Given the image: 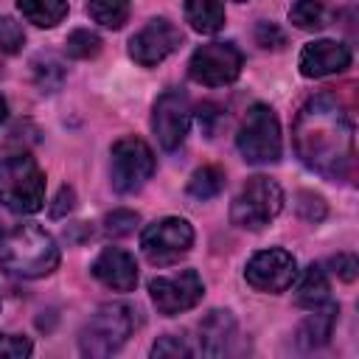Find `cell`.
<instances>
[{
  "mask_svg": "<svg viewBox=\"0 0 359 359\" xmlns=\"http://www.w3.org/2000/svg\"><path fill=\"white\" fill-rule=\"evenodd\" d=\"M87 14L98 25L118 31L129 20V0H90L87 3Z\"/></svg>",
  "mask_w": 359,
  "mask_h": 359,
  "instance_id": "7402d4cb",
  "label": "cell"
},
{
  "mask_svg": "<svg viewBox=\"0 0 359 359\" xmlns=\"http://www.w3.org/2000/svg\"><path fill=\"white\" fill-rule=\"evenodd\" d=\"M300 163L325 180H345L353 165V126L334 95L309 98L292 129Z\"/></svg>",
  "mask_w": 359,
  "mask_h": 359,
  "instance_id": "6da1fadb",
  "label": "cell"
},
{
  "mask_svg": "<svg viewBox=\"0 0 359 359\" xmlns=\"http://www.w3.org/2000/svg\"><path fill=\"white\" fill-rule=\"evenodd\" d=\"M238 154L252 165H266L280 160V123L266 104H252L236 135Z\"/></svg>",
  "mask_w": 359,
  "mask_h": 359,
  "instance_id": "5b68a950",
  "label": "cell"
},
{
  "mask_svg": "<svg viewBox=\"0 0 359 359\" xmlns=\"http://www.w3.org/2000/svg\"><path fill=\"white\" fill-rule=\"evenodd\" d=\"M25 45V31L14 17H0V50L20 53Z\"/></svg>",
  "mask_w": 359,
  "mask_h": 359,
  "instance_id": "d4e9b609",
  "label": "cell"
},
{
  "mask_svg": "<svg viewBox=\"0 0 359 359\" xmlns=\"http://www.w3.org/2000/svg\"><path fill=\"white\" fill-rule=\"evenodd\" d=\"M31 353V342L20 334H0V359H25Z\"/></svg>",
  "mask_w": 359,
  "mask_h": 359,
  "instance_id": "83f0119b",
  "label": "cell"
},
{
  "mask_svg": "<svg viewBox=\"0 0 359 359\" xmlns=\"http://www.w3.org/2000/svg\"><path fill=\"white\" fill-rule=\"evenodd\" d=\"M34 76H36V84L42 87V93H53V90H56V84L50 81V76H53L56 81H62V76H65V73H62V67H59L56 62H50V59H48L45 65H42V62H36V65H34Z\"/></svg>",
  "mask_w": 359,
  "mask_h": 359,
  "instance_id": "4dcf8cb0",
  "label": "cell"
},
{
  "mask_svg": "<svg viewBox=\"0 0 359 359\" xmlns=\"http://www.w3.org/2000/svg\"><path fill=\"white\" fill-rule=\"evenodd\" d=\"M185 20L199 34H216L224 25V0H185Z\"/></svg>",
  "mask_w": 359,
  "mask_h": 359,
  "instance_id": "ac0fdd59",
  "label": "cell"
},
{
  "mask_svg": "<svg viewBox=\"0 0 359 359\" xmlns=\"http://www.w3.org/2000/svg\"><path fill=\"white\" fill-rule=\"evenodd\" d=\"M297 213L306 219V222H320L325 219V202L323 196L311 194V191H300L297 194Z\"/></svg>",
  "mask_w": 359,
  "mask_h": 359,
  "instance_id": "4316f807",
  "label": "cell"
},
{
  "mask_svg": "<svg viewBox=\"0 0 359 359\" xmlns=\"http://www.w3.org/2000/svg\"><path fill=\"white\" fill-rule=\"evenodd\" d=\"M244 278L252 289L278 294V292H286L292 286V280L297 278V261L292 252H286L280 247L261 250L247 261Z\"/></svg>",
  "mask_w": 359,
  "mask_h": 359,
  "instance_id": "8fae6325",
  "label": "cell"
},
{
  "mask_svg": "<svg viewBox=\"0 0 359 359\" xmlns=\"http://www.w3.org/2000/svg\"><path fill=\"white\" fill-rule=\"evenodd\" d=\"M151 356H154V359H157V356H191V348H188L180 337L165 334V337H160V339L151 345Z\"/></svg>",
  "mask_w": 359,
  "mask_h": 359,
  "instance_id": "f546056e",
  "label": "cell"
},
{
  "mask_svg": "<svg viewBox=\"0 0 359 359\" xmlns=\"http://www.w3.org/2000/svg\"><path fill=\"white\" fill-rule=\"evenodd\" d=\"M236 337V320L227 309H213L199 323V351L205 356H222Z\"/></svg>",
  "mask_w": 359,
  "mask_h": 359,
  "instance_id": "2e32d148",
  "label": "cell"
},
{
  "mask_svg": "<svg viewBox=\"0 0 359 359\" xmlns=\"http://www.w3.org/2000/svg\"><path fill=\"white\" fill-rule=\"evenodd\" d=\"M149 294H151V303L160 314L174 317V314H182V311L194 309L202 300L205 283L194 269H182L177 275L154 278L149 283Z\"/></svg>",
  "mask_w": 359,
  "mask_h": 359,
  "instance_id": "30bf717a",
  "label": "cell"
},
{
  "mask_svg": "<svg viewBox=\"0 0 359 359\" xmlns=\"http://www.w3.org/2000/svg\"><path fill=\"white\" fill-rule=\"evenodd\" d=\"M191 244H194V227L180 216H165L149 224L140 236L143 255L157 266H168L180 261L191 250Z\"/></svg>",
  "mask_w": 359,
  "mask_h": 359,
  "instance_id": "9c48e42d",
  "label": "cell"
},
{
  "mask_svg": "<svg viewBox=\"0 0 359 359\" xmlns=\"http://www.w3.org/2000/svg\"><path fill=\"white\" fill-rule=\"evenodd\" d=\"M238 3H244V0H238Z\"/></svg>",
  "mask_w": 359,
  "mask_h": 359,
  "instance_id": "e575fe53",
  "label": "cell"
},
{
  "mask_svg": "<svg viewBox=\"0 0 359 359\" xmlns=\"http://www.w3.org/2000/svg\"><path fill=\"white\" fill-rule=\"evenodd\" d=\"M289 20L300 31H317L325 25V6L320 0H294L289 8Z\"/></svg>",
  "mask_w": 359,
  "mask_h": 359,
  "instance_id": "603a6c76",
  "label": "cell"
},
{
  "mask_svg": "<svg viewBox=\"0 0 359 359\" xmlns=\"http://www.w3.org/2000/svg\"><path fill=\"white\" fill-rule=\"evenodd\" d=\"M65 50L73 59H93L101 50V36L93 34V31H87V28H76L65 39Z\"/></svg>",
  "mask_w": 359,
  "mask_h": 359,
  "instance_id": "cb8c5ba5",
  "label": "cell"
},
{
  "mask_svg": "<svg viewBox=\"0 0 359 359\" xmlns=\"http://www.w3.org/2000/svg\"><path fill=\"white\" fill-rule=\"evenodd\" d=\"M73 202H76V194H73V188H59V194H56V199H53V205H50V216L53 219H59V216H65V213H70L73 210Z\"/></svg>",
  "mask_w": 359,
  "mask_h": 359,
  "instance_id": "d6a6232c",
  "label": "cell"
},
{
  "mask_svg": "<svg viewBox=\"0 0 359 359\" xmlns=\"http://www.w3.org/2000/svg\"><path fill=\"white\" fill-rule=\"evenodd\" d=\"M3 121H6V98L0 95V123H3Z\"/></svg>",
  "mask_w": 359,
  "mask_h": 359,
  "instance_id": "836d02e7",
  "label": "cell"
},
{
  "mask_svg": "<svg viewBox=\"0 0 359 359\" xmlns=\"http://www.w3.org/2000/svg\"><path fill=\"white\" fill-rule=\"evenodd\" d=\"M0 264L14 278H45L59 266V247L39 224H17L0 238Z\"/></svg>",
  "mask_w": 359,
  "mask_h": 359,
  "instance_id": "7a4b0ae2",
  "label": "cell"
},
{
  "mask_svg": "<svg viewBox=\"0 0 359 359\" xmlns=\"http://www.w3.org/2000/svg\"><path fill=\"white\" fill-rule=\"evenodd\" d=\"M241 65L244 56L233 42H208L194 50L188 62V76L205 87H224L238 79Z\"/></svg>",
  "mask_w": 359,
  "mask_h": 359,
  "instance_id": "ba28073f",
  "label": "cell"
},
{
  "mask_svg": "<svg viewBox=\"0 0 359 359\" xmlns=\"http://www.w3.org/2000/svg\"><path fill=\"white\" fill-rule=\"evenodd\" d=\"M222 188H224V171L219 165H202L188 180V196L196 199V202L213 199Z\"/></svg>",
  "mask_w": 359,
  "mask_h": 359,
  "instance_id": "44dd1931",
  "label": "cell"
},
{
  "mask_svg": "<svg viewBox=\"0 0 359 359\" xmlns=\"http://www.w3.org/2000/svg\"><path fill=\"white\" fill-rule=\"evenodd\" d=\"M180 45H182L180 28L165 17H154L129 39V56L143 67H154L163 59H168Z\"/></svg>",
  "mask_w": 359,
  "mask_h": 359,
  "instance_id": "4fadbf2b",
  "label": "cell"
},
{
  "mask_svg": "<svg viewBox=\"0 0 359 359\" xmlns=\"http://www.w3.org/2000/svg\"><path fill=\"white\" fill-rule=\"evenodd\" d=\"M93 275L115 292H132L137 286V264L121 247L101 250V255L93 261Z\"/></svg>",
  "mask_w": 359,
  "mask_h": 359,
  "instance_id": "9a60e30c",
  "label": "cell"
},
{
  "mask_svg": "<svg viewBox=\"0 0 359 359\" xmlns=\"http://www.w3.org/2000/svg\"><path fill=\"white\" fill-rule=\"evenodd\" d=\"M191 126V104L182 90H165L151 109V129L165 151H174L182 146Z\"/></svg>",
  "mask_w": 359,
  "mask_h": 359,
  "instance_id": "7c38bea8",
  "label": "cell"
},
{
  "mask_svg": "<svg viewBox=\"0 0 359 359\" xmlns=\"http://www.w3.org/2000/svg\"><path fill=\"white\" fill-rule=\"evenodd\" d=\"M255 42L266 50H280L286 45V34L275 25V22H258L255 28Z\"/></svg>",
  "mask_w": 359,
  "mask_h": 359,
  "instance_id": "f1b7e54d",
  "label": "cell"
},
{
  "mask_svg": "<svg viewBox=\"0 0 359 359\" xmlns=\"http://www.w3.org/2000/svg\"><path fill=\"white\" fill-rule=\"evenodd\" d=\"M348 65H351V48L342 42H334V39L309 42L297 59V67L306 79L334 76V73H342Z\"/></svg>",
  "mask_w": 359,
  "mask_h": 359,
  "instance_id": "5bb4252c",
  "label": "cell"
},
{
  "mask_svg": "<svg viewBox=\"0 0 359 359\" xmlns=\"http://www.w3.org/2000/svg\"><path fill=\"white\" fill-rule=\"evenodd\" d=\"M135 314L126 303H104L79 331V351L90 359H104L115 353L132 334Z\"/></svg>",
  "mask_w": 359,
  "mask_h": 359,
  "instance_id": "277c9868",
  "label": "cell"
},
{
  "mask_svg": "<svg viewBox=\"0 0 359 359\" xmlns=\"http://www.w3.org/2000/svg\"><path fill=\"white\" fill-rule=\"evenodd\" d=\"M331 266H334V272L342 278V280H353L356 278V269H359V261L353 258V255H348V252H339L337 258H331Z\"/></svg>",
  "mask_w": 359,
  "mask_h": 359,
  "instance_id": "1f68e13d",
  "label": "cell"
},
{
  "mask_svg": "<svg viewBox=\"0 0 359 359\" xmlns=\"http://www.w3.org/2000/svg\"><path fill=\"white\" fill-rule=\"evenodd\" d=\"M328 292H331V286H328L325 269H323L320 264H311V266L303 272L300 283H297L294 300H297V306H303V309H317V306L328 303Z\"/></svg>",
  "mask_w": 359,
  "mask_h": 359,
  "instance_id": "d6986e66",
  "label": "cell"
},
{
  "mask_svg": "<svg viewBox=\"0 0 359 359\" xmlns=\"http://www.w3.org/2000/svg\"><path fill=\"white\" fill-rule=\"evenodd\" d=\"M309 311H311V314H309V317L300 323V328H297V342H300L303 348H320V345L328 342L339 309H337L334 303H323V306L309 309Z\"/></svg>",
  "mask_w": 359,
  "mask_h": 359,
  "instance_id": "e0dca14e",
  "label": "cell"
},
{
  "mask_svg": "<svg viewBox=\"0 0 359 359\" xmlns=\"http://www.w3.org/2000/svg\"><path fill=\"white\" fill-rule=\"evenodd\" d=\"M0 202L14 213H36L45 205V174L28 151L0 157Z\"/></svg>",
  "mask_w": 359,
  "mask_h": 359,
  "instance_id": "3957f363",
  "label": "cell"
},
{
  "mask_svg": "<svg viewBox=\"0 0 359 359\" xmlns=\"http://www.w3.org/2000/svg\"><path fill=\"white\" fill-rule=\"evenodd\" d=\"M17 8L39 28H53L67 17V0H17Z\"/></svg>",
  "mask_w": 359,
  "mask_h": 359,
  "instance_id": "ffe728a7",
  "label": "cell"
},
{
  "mask_svg": "<svg viewBox=\"0 0 359 359\" xmlns=\"http://www.w3.org/2000/svg\"><path fill=\"white\" fill-rule=\"evenodd\" d=\"M154 174V151L146 140L126 135L112 143L109 149V177L112 188L118 194H135L140 191Z\"/></svg>",
  "mask_w": 359,
  "mask_h": 359,
  "instance_id": "52a82bcc",
  "label": "cell"
},
{
  "mask_svg": "<svg viewBox=\"0 0 359 359\" xmlns=\"http://www.w3.org/2000/svg\"><path fill=\"white\" fill-rule=\"evenodd\" d=\"M140 216L135 210H112L104 216V230L109 236H129L135 227H137Z\"/></svg>",
  "mask_w": 359,
  "mask_h": 359,
  "instance_id": "484cf974",
  "label": "cell"
},
{
  "mask_svg": "<svg viewBox=\"0 0 359 359\" xmlns=\"http://www.w3.org/2000/svg\"><path fill=\"white\" fill-rule=\"evenodd\" d=\"M283 208V191L269 177H250L230 205V222L241 230H264Z\"/></svg>",
  "mask_w": 359,
  "mask_h": 359,
  "instance_id": "8992f818",
  "label": "cell"
}]
</instances>
